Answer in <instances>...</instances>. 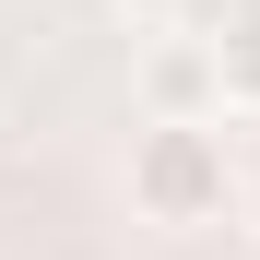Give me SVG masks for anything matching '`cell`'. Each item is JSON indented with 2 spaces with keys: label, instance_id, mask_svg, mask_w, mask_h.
<instances>
[{
  "label": "cell",
  "instance_id": "6da1fadb",
  "mask_svg": "<svg viewBox=\"0 0 260 260\" xmlns=\"http://www.w3.org/2000/svg\"><path fill=\"white\" fill-rule=\"evenodd\" d=\"M237 142L225 118H142L130 130V213L166 237H201V225H237Z\"/></svg>",
  "mask_w": 260,
  "mask_h": 260
},
{
  "label": "cell",
  "instance_id": "7a4b0ae2",
  "mask_svg": "<svg viewBox=\"0 0 260 260\" xmlns=\"http://www.w3.org/2000/svg\"><path fill=\"white\" fill-rule=\"evenodd\" d=\"M142 118H225L213 36H154V48H142Z\"/></svg>",
  "mask_w": 260,
  "mask_h": 260
},
{
  "label": "cell",
  "instance_id": "277c9868",
  "mask_svg": "<svg viewBox=\"0 0 260 260\" xmlns=\"http://www.w3.org/2000/svg\"><path fill=\"white\" fill-rule=\"evenodd\" d=\"M237 225L260 237V166H248V178H237Z\"/></svg>",
  "mask_w": 260,
  "mask_h": 260
},
{
  "label": "cell",
  "instance_id": "3957f363",
  "mask_svg": "<svg viewBox=\"0 0 260 260\" xmlns=\"http://www.w3.org/2000/svg\"><path fill=\"white\" fill-rule=\"evenodd\" d=\"M213 83H225V118H260V12L213 36Z\"/></svg>",
  "mask_w": 260,
  "mask_h": 260
},
{
  "label": "cell",
  "instance_id": "5b68a950",
  "mask_svg": "<svg viewBox=\"0 0 260 260\" xmlns=\"http://www.w3.org/2000/svg\"><path fill=\"white\" fill-rule=\"evenodd\" d=\"M118 12H130V24H166V12H178V0H118Z\"/></svg>",
  "mask_w": 260,
  "mask_h": 260
}]
</instances>
